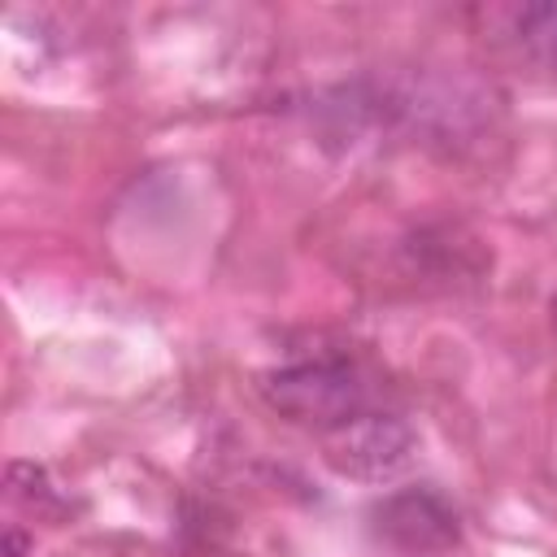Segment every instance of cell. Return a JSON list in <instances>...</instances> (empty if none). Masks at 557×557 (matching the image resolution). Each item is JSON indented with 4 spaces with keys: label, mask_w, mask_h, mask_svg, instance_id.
Returning <instances> with one entry per match:
<instances>
[{
    "label": "cell",
    "mask_w": 557,
    "mask_h": 557,
    "mask_svg": "<svg viewBox=\"0 0 557 557\" xmlns=\"http://www.w3.org/2000/svg\"><path fill=\"white\" fill-rule=\"evenodd\" d=\"M261 400L300 426H339L361 413L366 383L348 361H296L257 379Z\"/></svg>",
    "instance_id": "cell-1"
},
{
    "label": "cell",
    "mask_w": 557,
    "mask_h": 557,
    "mask_svg": "<svg viewBox=\"0 0 557 557\" xmlns=\"http://www.w3.org/2000/svg\"><path fill=\"white\" fill-rule=\"evenodd\" d=\"M413 453H418V435L396 413H357L331 426L322 440V461L335 474L361 479V483L396 479L413 461Z\"/></svg>",
    "instance_id": "cell-2"
},
{
    "label": "cell",
    "mask_w": 557,
    "mask_h": 557,
    "mask_svg": "<svg viewBox=\"0 0 557 557\" xmlns=\"http://www.w3.org/2000/svg\"><path fill=\"white\" fill-rule=\"evenodd\" d=\"M374 531L400 548V553H444L457 544L461 535V522H457V509L431 492V487H409V492H392L387 500L374 505Z\"/></svg>",
    "instance_id": "cell-3"
},
{
    "label": "cell",
    "mask_w": 557,
    "mask_h": 557,
    "mask_svg": "<svg viewBox=\"0 0 557 557\" xmlns=\"http://www.w3.org/2000/svg\"><path fill=\"white\" fill-rule=\"evenodd\" d=\"M513 30H518V44H522L535 61H544V65L557 70V0L518 9Z\"/></svg>",
    "instance_id": "cell-4"
},
{
    "label": "cell",
    "mask_w": 557,
    "mask_h": 557,
    "mask_svg": "<svg viewBox=\"0 0 557 557\" xmlns=\"http://www.w3.org/2000/svg\"><path fill=\"white\" fill-rule=\"evenodd\" d=\"M26 466V479L30 483H22V474H13L9 470V496L13 500H22V505H48L52 500V487H48V474H44V466H35V461H22Z\"/></svg>",
    "instance_id": "cell-5"
},
{
    "label": "cell",
    "mask_w": 557,
    "mask_h": 557,
    "mask_svg": "<svg viewBox=\"0 0 557 557\" xmlns=\"http://www.w3.org/2000/svg\"><path fill=\"white\" fill-rule=\"evenodd\" d=\"M22 548H26V535L17 527H9L4 531V557H22Z\"/></svg>",
    "instance_id": "cell-6"
},
{
    "label": "cell",
    "mask_w": 557,
    "mask_h": 557,
    "mask_svg": "<svg viewBox=\"0 0 557 557\" xmlns=\"http://www.w3.org/2000/svg\"><path fill=\"white\" fill-rule=\"evenodd\" d=\"M548 322H553V335H557V296H553V305H548Z\"/></svg>",
    "instance_id": "cell-7"
}]
</instances>
